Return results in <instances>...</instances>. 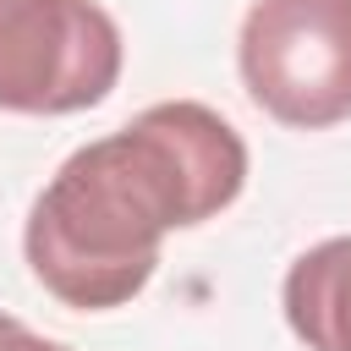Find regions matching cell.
I'll return each instance as SVG.
<instances>
[{
  "label": "cell",
  "instance_id": "obj_1",
  "mask_svg": "<svg viewBox=\"0 0 351 351\" xmlns=\"http://www.w3.org/2000/svg\"><path fill=\"white\" fill-rule=\"evenodd\" d=\"M241 186L247 143L219 110L197 99L148 104L44 181L22 225L27 269L60 307H126L148 291L165 236L225 214Z\"/></svg>",
  "mask_w": 351,
  "mask_h": 351
},
{
  "label": "cell",
  "instance_id": "obj_3",
  "mask_svg": "<svg viewBox=\"0 0 351 351\" xmlns=\"http://www.w3.org/2000/svg\"><path fill=\"white\" fill-rule=\"evenodd\" d=\"M121 27L99 0H0V110L77 115L121 82Z\"/></svg>",
  "mask_w": 351,
  "mask_h": 351
},
{
  "label": "cell",
  "instance_id": "obj_4",
  "mask_svg": "<svg viewBox=\"0 0 351 351\" xmlns=\"http://www.w3.org/2000/svg\"><path fill=\"white\" fill-rule=\"evenodd\" d=\"M280 307L307 351H351V236L307 247L285 269Z\"/></svg>",
  "mask_w": 351,
  "mask_h": 351
},
{
  "label": "cell",
  "instance_id": "obj_2",
  "mask_svg": "<svg viewBox=\"0 0 351 351\" xmlns=\"http://www.w3.org/2000/svg\"><path fill=\"white\" fill-rule=\"evenodd\" d=\"M236 71L247 99L291 132L351 121V0H252Z\"/></svg>",
  "mask_w": 351,
  "mask_h": 351
},
{
  "label": "cell",
  "instance_id": "obj_5",
  "mask_svg": "<svg viewBox=\"0 0 351 351\" xmlns=\"http://www.w3.org/2000/svg\"><path fill=\"white\" fill-rule=\"evenodd\" d=\"M0 351H71V346H60V340H49V335L27 329L22 318L0 313Z\"/></svg>",
  "mask_w": 351,
  "mask_h": 351
}]
</instances>
